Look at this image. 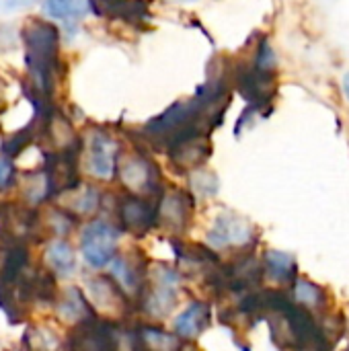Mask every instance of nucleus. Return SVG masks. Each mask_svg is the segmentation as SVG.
<instances>
[{"label": "nucleus", "instance_id": "nucleus-11", "mask_svg": "<svg viewBox=\"0 0 349 351\" xmlns=\"http://www.w3.org/2000/svg\"><path fill=\"white\" fill-rule=\"evenodd\" d=\"M255 241V228L249 220L232 212H222L206 234V247L216 251L226 249H247Z\"/></svg>", "mask_w": 349, "mask_h": 351}, {"label": "nucleus", "instance_id": "nucleus-8", "mask_svg": "<svg viewBox=\"0 0 349 351\" xmlns=\"http://www.w3.org/2000/svg\"><path fill=\"white\" fill-rule=\"evenodd\" d=\"M115 224L121 232L136 239L150 234L156 228V197L123 193L115 199Z\"/></svg>", "mask_w": 349, "mask_h": 351}, {"label": "nucleus", "instance_id": "nucleus-15", "mask_svg": "<svg viewBox=\"0 0 349 351\" xmlns=\"http://www.w3.org/2000/svg\"><path fill=\"white\" fill-rule=\"evenodd\" d=\"M210 323H212L210 302L195 298L187 302L173 319V333L185 343H195L200 335H204V331L210 327Z\"/></svg>", "mask_w": 349, "mask_h": 351}, {"label": "nucleus", "instance_id": "nucleus-2", "mask_svg": "<svg viewBox=\"0 0 349 351\" xmlns=\"http://www.w3.org/2000/svg\"><path fill=\"white\" fill-rule=\"evenodd\" d=\"M185 280L187 278L175 263L148 261V280L136 302V313L142 315L144 321L163 323L179 306Z\"/></svg>", "mask_w": 349, "mask_h": 351}, {"label": "nucleus", "instance_id": "nucleus-12", "mask_svg": "<svg viewBox=\"0 0 349 351\" xmlns=\"http://www.w3.org/2000/svg\"><path fill=\"white\" fill-rule=\"evenodd\" d=\"M39 239L37 210L25 204H0V243L31 245Z\"/></svg>", "mask_w": 349, "mask_h": 351}, {"label": "nucleus", "instance_id": "nucleus-5", "mask_svg": "<svg viewBox=\"0 0 349 351\" xmlns=\"http://www.w3.org/2000/svg\"><path fill=\"white\" fill-rule=\"evenodd\" d=\"M123 325L105 317H93L70 327L62 351H121Z\"/></svg>", "mask_w": 349, "mask_h": 351}, {"label": "nucleus", "instance_id": "nucleus-1", "mask_svg": "<svg viewBox=\"0 0 349 351\" xmlns=\"http://www.w3.org/2000/svg\"><path fill=\"white\" fill-rule=\"evenodd\" d=\"M25 43V62L29 72V90L49 99L60 66V33L45 19H31L21 31Z\"/></svg>", "mask_w": 349, "mask_h": 351}, {"label": "nucleus", "instance_id": "nucleus-6", "mask_svg": "<svg viewBox=\"0 0 349 351\" xmlns=\"http://www.w3.org/2000/svg\"><path fill=\"white\" fill-rule=\"evenodd\" d=\"M82 290H84L88 302L93 304V308L99 317L123 323L130 315L136 313L130 298L119 290V286L105 271L88 274L84 278Z\"/></svg>", "mask_w": 349, "mask_h": 351}, {"label": "nucleus", "instance_id": "nucleus-3", "mask_svg": "<svg viewBox=\"0 0 349 351\" xmlns=\"http://www.w3.org/2000/svg\"><path fill=\"white\" fill-rule=\"evenodd\" d=\"M119 226L109 218H91L80 226L78 253L91 271H105L119 253L121 243Z\"/></svg>", "mask_w": 349, "mask_h": 351}, {"label": "nucleus", "instance_id": "nucleus-25", "mask_svg": "<svg viewBox=\"0 0 349 351\" xmlns=\"http://www.w3.org/2000/svg\"><path fill=\"white\" fill-rule=\"evenodd\" d=\"M193 177H191V185L195 187V193H200L202 197H210L218 191V179L208 173V171H191Z\"/></svg>", "mask_w": 349, "mask_h": 351}, {"label": "nucleus", "instance_id": "nucleus-16", "mask_svg": "<svg viewBox=\"0 0 349 351\" xmlns=\"http://www.w3.org/2000/svg\"><path fill=\"white\" fill-rule=\"evenodd\" d=\"M51 308L56 311V317L62 323H66L68 327H74V325H78L82 321H88L93 317H99L80 286L60 288L58 298H56V302H53Z\"/></svg>", "mask_w": 349, "mask_h": 351}, {"label": "nucleus", "instance_id": "nucleus-20", "mask_svg": "<svg viewBox=\"0 0 349 351\" xmlns=\"http://www.w3.org/2000/svg\"><path fill=\"white\" fill-rule=\"evenodd\" d=\"M93 10L99 16L117 19L132 25L150 19L148 4L144 0H93Z\"/></svg>", "mask_w": 349, "mask_h": 351}, {"label": "nucleus", "instance_id": "nucleus-27", "mask_svg": "<svg viewBox=\"0 0 349 351\" xmlns=\"http://www.w3.org/2000/svg\"><path fill=\"white\" fill-rule=\"evenodd\" d=\"M253 66H257V68H261V70H267V72H276V51L272 49V45H269L267 39H263V41L257 45Z\"/></svg>", "mask_w": 349, "mask_h": 351}, {"label": "nucleus", "instance_id": "nucleus-24", "mask_svg": "<svg viewBox=\"0 0 349 351\" xmlns=\"http://www.w3.org/2000/svg\"><path fill=\"white\" fill-rule=\"evenodd\" d=\"M321 300H323V292L313 282H309V280L294 282V302L296 304L306 308V306H319Z\"/></svg>", "mask_w": 349, "mask_h": 351}, {"label": "nucleus", "instance_id": "nucleus-7", "mask_svg": "<svg viewBox=\"0 0 349 351\" xmlns=\"http://www.w3.org/2000/svg\"><path fill=\"white\" fill-rule=\"evenodd\" d=\"M195 199L185 189H163L156 197V228L171 239H181L191 226Z\"/></svg>", "mask_w": 349, "mask_h": 351}, {"label": "nucleus", "instance_id": "nucleus-23", "mask_svg": "<svg viewBox=\"0 0 349 351\" xmlns=\"http://www.w3.org/2000/svg\"><path fill=\"white\" fill-rule=\"evenodd\" d=\"M27 351H62L64 341L51 327H29L23 339Z\"/></svg>", "mask_w": 349, "mask_h": 351}, {"label": "nucleus", "instance_id": "nucleus-30", "mask_svg": "<svg viewBox=\"0 0 349 351\" xmlns=\"http://www.w3.org/2000/svg\"><path fill=\"white\" fill-rule=\"evenodd\" d=\"M0 251H2V243H0Z\"/></svg>", "mask_w": 349, "mask_h": 351}, {"label": "nucleus", "instance_id": "nucleus-19", "mask_svg": "<svg viewBox=\"0 0 349 351\" xmlns=\"http://www.w3.org/2000/svg\"><path fill=\"white\" fill-rule=\"evenodd\" d=\"M37 222H39V239L51 241V239H68L76 230L80 220L72 216L68 210H64L60 204H53L43 212L37 210Z\"/></svg>", "mask_w": 349, "mask_h": 351}, {"label": "nucleus", "instance_id": "nucleus-26", "mask_svg": "<svg viewBox=\"0 0 349 351\" xmlns=\"http://www.w3.org/2000/svg\"><path fill=\"white\" fill-rule=\"evenodd\" d=\"M14 185H19V173L12 162V158H6L0 154V193L10 191Z\"/></svg>", "mask_w": 349, "mask_h": 351}, {"label": "nucleus", "instance_id": "nucleus-28", "mask_svg": "<svg viewBox=\"0 0 349 351\" xmlns=\"http://www.w3.org/2000/svg\"><path fill=\"white\" fill-rule=\"evenodd\" d=\"M29 2H31V0H10L8 4H10V6H19V4H29Z\"/></svg>", "mask_w": 349, "mask_h": 351}, {"label": "nucleus", "instance_id": "nucleus-13", "mask_svg": "<svg viewBox=\"0 0 349 351\" xmlns=\"http://www.w3.org/2000/svg\"><path fill=\"white\" fill-rule=\"evenodd\" d=\"M234 86L249 101L251 109H265L276 95V72L261 70L253 64H245L234 72Z\"/></svg>", "mask_w": 349, "mask_h": 351}, {"label": "nucleus", "instance_id": "nucleus-21", "mask_svg": "<svg viewBox=\"0 0 349 351\" xmlns=\"http://www.w3.org/2000/svg\"><path fill=\"white\" fill-rule=\"evenodd\" d=\"M43 10L47 16L74 29L93 10V0H45Z\"/></svg>", "mask_w": 349, "mask_h": 351}, {"label": "nucleus", "instance_id": "nucleus-22", "mask_svg": "<svg viewBox=\"0 0 349 351\" xmlns=\"http://www.w3.org/2000/svg\"><path fill=\"white\" fill-rule=\"evenodd\" d=\"M263 276L274 280L276 284H290L296 276V261L290 253L282 251H267L263 257Z\"/></svg>", "mask_w": 349, "mask_h": 351}, {"label": "nucleus", "instance_id": "nucleus-17", "mask_svg": "<svg viewBox=\"0 0 349 351\" xmlns=\"http://www.w3.org/2000/svg\"><path fill=\"white\" fill-rule=\"evenodd\" d=\"M43 267L58 280H72L78 276V253L68 239H51L43 249Z\"/></svg>", "mask_w": 349, "mask_h": 351}, {"label": "nucleus", "instance_id": "nucleus-9", "mask_svg": "<svg viewBox=\"0 0 349 351\" xmlns=\"http://www.w3.org/2000/svg\"><path fill=\"white\" fill-rule=\"evenodd\" d=\"M80 152H84V169L97 181L115 179V169L119 160V144L107 132L95 130L86 136L84 144H80Z\"/></svg>", "mask_w": 349, "mask_h": 351}, {"label": "nucleus", "instance_id": "nucleus-4", "mask_svg": "<svg viewBox=\"0 0 349 351\" xmlns=\"http://www.w3.org/2000/svg\"><path fill=\"white\" fill-rule=\"evenodd\" d=\"M115 179L125 189V193H134V195L158 197L165 189L160 169L148 154L140 150L119 154Z\"/></svg>", "mask_w": 349, "mask_h": 351}, {"label": "nucleus", "instance_id": "nucleus-10", "mask_svg": "<svg viewBox=\"0 0 349 351\" xmlns=\"http://www.w3.org/2000/svg\"><path fill=\"white\" fill-rule=\"evenodd\" d=\"M148 261L146 257H142V253L138 251H130V253H117L115 259L107 265L105 274L119 286V290L130 298V302L136 308L138 298L142 296L144 288H146V280H148Z\"/></svg>", "mask_w": 349, "mask_h": 351}, {"label": "nucleus", "instance_id": "nucleus-18", "mask_svg": "<svg viewBox=\"0 0 349 351\" xmlns=\"http://www.w3.org/2000/svg\"><path fill=\"white\" fill-rule=\"evenodd\" d=\"M60 206L64 210H68L72 216L80 218H91L95 216L101 208H103V193L99 187H95L93 183H76L72 189L64 191L60 197Z\"/></svg>", "mask_w": 349, "mask_h": 351}, {"label": "nucleus", "instance_id": "nucleus-14", "mask_svg": "<svg viewBox=\"0 0 349 351\" xmlns=\"http://www.w3.org/2000/svg\"><path fill=\"white\" fill-rule=\"evenodd\" d=\"M210 152H212L210 134L200 132V130L181 136L179 140H175L167 148L171 165H175L183 173H191V171L202 169V165L208 160Z\"/></svg>", "mask_w": 349, "mask_h": 351}, {"label": "nucleus", "instance_id": "nucleus-29", "mask_svg": "<svg viewBox=\"0 0 349 351\" xmlns=\"http://www.w3.org/2000/svg\"><path fill=\"white\" fill-rule=\"evenodd\" d=\"M344 88H346V95L349 97V74H346V78H344Z\"/></svg>", "mask_w": 349, "mask_h": 351}]
</instances>
